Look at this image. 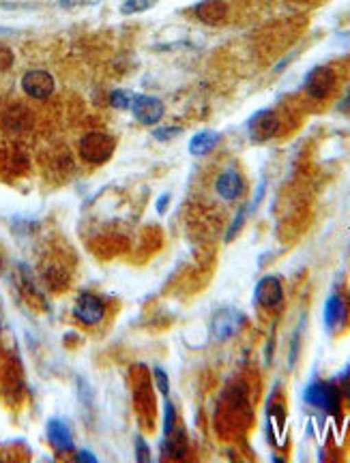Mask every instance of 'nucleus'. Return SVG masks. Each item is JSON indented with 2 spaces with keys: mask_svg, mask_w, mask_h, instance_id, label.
Instances as JSON below:
<instances>
[{
  "mask_svg": "<svg viewBox=\"0 0 350 463\" xmlns=\"http://www.w3.org/2000/svg\"><path fill=\"white\" fill-rule=\"evenodd\" d=\"M114 146V137H110L108 133H89L80 142V154L89 163H104L110 159Z\"/></svg>",
  "mask_w": 350,
  "mask_h": 463,
  "instance_id": "f257e3e1",
  "label": "nucleus"
},
{
  "mask_svg": "<svg viewBox=\"0 0 350 463\" xmlns=\"http://www.w3.org/2000/svg\"><path fill=\"white\" fill-rule=\"evenodd\" d=\"M305 401L314 405L316 409H323L327 414H336L340 409V392L336 386H331L327 382H312L305 388Z\"/></svg>",
  "mask_w": 350,
  "mask_h": 463,
  "instance_id": "f03ea898",
  "label": "nucleus"
},
{
  "mask_svg": "<svg viewBox=\"0 0 350 463\" xmlns=\"http://www.w3.org/2000/svg\"><path fill=\"white\" fill-rule=\"evenodd\" d=\"M131 112L142 125H155L163 118V103L157 97L136 95L131 101Z\"/></svg>",
  "mask_w": 350,
  "mask_h": 463,
  "instance_id": "7ed1b4c3",
  "label": "nucleus"
},
{
  "mask_svg": "<svg viewBox=\"0 0 350 463\" xmlns=\"http://www.w3.org/2000/svg\"><path fill=\"white\" fill-rule=\"evenodd\" d=\"M73 316L80 322L89 324V326L99 324L106 316V305H104L102 298H97L93 294H80L75 305H73Z\"/></svg>",
  "mask_w": 350,
  "mask_h": 463,
  "instance_id": "20e7f679",
  "label": "nucleus"
},
{
  "mask_svg": "<svg viewBox=\"0 0 350 463\" xmlns=\"http://www.w3.org/2000/svg\"><path fill=\"white\" fill-rule=\"evenodd\" d=\"M22 88L26 95H30L32 99H47L54 91V78L47 71H41V69H35V71H28L22 78Z\"/></svg>",
  "mask_w": 350,
  "mask_h": 463,
  "instance_id": "39448f33",
  "label": "nucleus"
},
{
  "mask_svg": "<svg viewBox=\"0 0 350 463\" xmlns=\"http://www.w3.org/2000/svg\"><path fill=\"white\" fill-rule=\"evenodd\" d=\"M277 127H279L277 116L271 110L258 112L252 120H249V125H247L249 137H252L254 142H266V140H271V137L277 133Z\"/></svg>",
  "mask_w": 350,
  "mask_h": 463,
  "instance_id": "423d86ee",
  "label": "nucleus"
},
{
  "mask_svg": "<svg viewBox=\"0 0 350 463\" xmlns=\"http://www.w3.org/2000/svg\"><path fill=\"white\" fill-rule=\"evenodd\" d=\"M243 324V316L235 309H222V311L213 318V339L215 341H226L232 335H237V331Z\"/></svg>",
  "mask_w": 350,
  "mask_h": 463,
  "instance_id": "0eeeda50",
  "label": "nucleus"
},
{
  "mask_svg": "<svg viewBox=\"0 0 350 463\" xmlns=\"http://www.w3.org/2000/svg\"><path fill=\"white\" fill-rule=\"evenodd\" d=\"M281 300H284V287H281L279 279L273 277V274L262 277L256 285V302L266 309H273L281 305Z\"/></svg>",
  "mask_w": 350,
  "mask_h": 463,
  "instance_id": "6e6552de",
  "label": "nucleus"
},
{
  "mask_svg": "<svg viewBox=\"0 0 350 463\" xmlns=\"http://www.w3.org/2000/svg\"><path fill=\"white\" fill-rule=\"evenodd\" d=\"M333 82H336V78H333V73L329 71L327 67H318L314 69V71L307 75L305 80V88L312 97L316 99H323L329 95V91L333 88Z\"/></svg>",
  "mask_w": 350,
  "mask_h": 463,
  "instance_id": "1a4fd4ad",
  "label": "nucleus"
},
{
  "mask_svg": "<svg viewBox=\"0 0 350 463\" xmlns=\"http://www.w3.org/2000/svg\"><path fill=\"white\" fill-rule=\"evenodd\" d=\"M47 440L56 451H73V436L67 423L52 418L47 423Z\"/></svg>",
  "mask_w": 350,
  "mask_h": 463,
  "instance_id": "9d476101",
  "label": "nucleus"
},
{
  "mask_svg": "<svg viewBox=\"0 0 350 463\" xmlns=\"http://www.w3.org/2000/svg\"><path fill=\"white\" fill-rule=\"evenodd\" d=\"M218 193L224 198V200H228V202H232V200H237L241 193H243V178H241V174L239 171H235V169H226L224 174L218 178Z\"/></svg>",
  "mask_w": 350,
  "mask_h": 463,
  "instance_id": "9b49d317",
  "label": "nucleus"
},
{
  "mask_svg": "<svg viewBox=\"0 0 350 463\" xmlns=\"http://www.w3.org/2000/svg\"><path fill=\"white\" fill-rule=\"evenodd\" d=\"M344 322H346V302L340 294H333L325 302V324L331 331H336Z\"/></svg>",
  "mask_w": 350,
  "mask_h": 463,
  "instance_id": "f8f14e48",
  "label": "nucleus"
},
{
  "mask_svg": "<svg viewBox=\"0 0 350 463\" xmlns=\"http://www.w3.org/2000/svg\"><path fill=\"white\" fill-rule=\"evenodd\" d=\"M220 142V135L215 131H202V133H196L189 142V152L196 154V157H202V154L211 152L215 148V144Z\"/></svg>",
  "mask_w": 350,
  "mask_h": 463,
  "instance_id": "ddd939ff",
  "label": "nucleus"
},
{
  "mask_svg": "<svg viewBox=\"0 0 350 463\" xmlns=\"http://www.w3.org/2000/svg\"><path fill=\"white\" fill-rule=\"evenodd\" d=\"M196 13L198 17H202L205 22H215L220 20V17H224V5L220 0H205V3H200L196 7Z\"/></svg>",
  "mask_w": 350,
  "mask_h": 463,
  "instance_id": "4468645a",
  "label": "nucleus"
},
{
  "mask_svg": "<svg viewBox=\"0 0 350 463\" xmlns=\"http://www.w3.org/2000/svg\"><path fill=\"white\" fill-rule=\"evenodd\" d=\"M133 97H136V95L129 93V91H114L110 95V103H112V108H116V110H127V108H131Z\"/></svg>",
  "mask_w": 350,
  "mask_h": 463,
  "instance_id": "2eb2a0df",
  "label": "nucleus"
},
{
  "mask_svg": "<svg viewBox=\"0 0 350 463\" xmlns=\"http://www.w3.org/2000/svg\"><path fill=\"white\" fill-rule=\"evenodd\" d=\"M174 423H176V412L170 399L163 401V434L168 436L174 431Z\"/></svg>",
  "mask_w": 350,
  "mask_h": 463,
  "instance_id": "dca6fc26",
  "label": "nucleus"
},
{
  "mask_svg": "<svg viewBox=\"0 0 350 463\" xmlns=\"http://www.w3.org/2000/svg\"><path fill=\"white\" fill-rule=\"evenodd\" d=\"M153 375H155V384H157L159 392L163 394V397H168V392H170V380H168V373H165L161 367H155Z\"/></svg>",
  "mask_w": 350,
  "mask_h": 463,
  "instance_id": "f3484780",
  "label": "nucleus"
},
{
  "mask_svg": "<svg viewBox=\"0 0 350 463\" xmlns=\"http://www.w3.org/2000/svg\"><path fill=\"white\" fill-rule=\"evenodd\" d=\"M153 5V0H127L123 5V13H140Z\"/></svg>",
  "mask_w": 350,
  "mask_h": 463,
  "instance_id": "a211bd4d",
  "label": "nucleus"
},
{
  "mask_svg": "<svg viewBox=\"0 0 350 463\" xmlns=\"http://www.w3.org/2000/svg\"><path fill=\"white\" fill-rule=\"evenodd\" d=\"M136 459L140 463H148L151 461V453H148V446L142 438H136Z\"/></svg>",
  "mask_w": 350,
  "mask_h": 463,
  "instance_id": "6ab92c4d",
  "label": "nucleus"
},
{
  "mask_svg": "<svg viewBox=\"0 0 350 463\" xmlns=\"http://www.w3.org/2000/svg\"><path fill=\"white\" fill-rule=\"evenodd\" d=\"M11 62H13V54H11V49L0 45V71H3V69H7V67H11Z\"/></svg>",
  "mask_w": 350,
  "mask_h": 463,
  "instance_id": "aec40b11",
  "label": "nucleus"
},
{
  "mask_svg": "<svg viewBox=\"0 0 350 463\" xmlns=\"http://www.w3.org/2000/svg\"><path fill=\"white\" fill-rule=\"evenodd\" d=\"M180 129H172V127H165V129H157L155 131V137L157 140H170L172 135H178Z\"/></svg>",
  "mask_w": 350,
  "mask_h": 463,
  "instance_id": "412c9836",
  "label": "nucleus"
},
{
  "mask_svg": "<svg viewBox=\"0 0 350 463\" xmlns=\"http://www.w3.org/2000/svg\"><path fill=\"white\" fill-rule=\"evenodd\" d=\"M243 219H245V209H243V211H241V213H239V217H237V219H235V223H232V228H230V230H228V236H226V238H228V240H230V238H232V236H235V234H237V232H239V228H241V226H243Z\"/></svg>",
  "mask_w": 350,
  "mask_h": 463,
  "instance_id": "4be33fe9",
  "label": "nucleus"
},
{
  "mask_svg": "<svg viewBox=\"0 0 350 463\" xmlns=\"http://www.w3.org/2000/svg\"><path fill=\"white\" fill-rule=\"evenodd\" d=\"M78 461H89V463H97V457H95V455H91V453H86V451H80V453H78Z\"/></svg>",
  "mask_w": 350,
  "mask_h": 463,
  "instance_id": "5701e85b",
  "label": "nucleus"
},
{
  "mask_svg": "<svg viewBox=\"0 0 350 463\" xmlns=\"http://www.w3.org/2000/svg\"><path fill=\"white\" fill-rule=\"evenodd\" d=\"M168 202H170V195H161V198H159V202H157V211H159V213H163L165 209H168Z\"/></svg>",
  "mask_w": 350,
  "mask_h": 463,
  "instance_id": "b1692460",
  "label": "nucleus"
},
{
  "mask_svg": "<svg viewBox=\"0 0 350 463\" xmlns=\"http://www.w3.org/2000/svg\"><path fill=\"white\" fill-rule=\"evenodd\" d=\"M80 3L84 5V3H99V0H65L62 5H65V7H69V5H80Z\"/></svg>",
  "mask_w": 350,
  "mask_h": 463,
  "instance_id": "393cba45",
  "label": "nucleus"
}]
</instances>
